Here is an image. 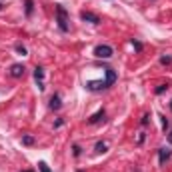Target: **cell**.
<instances>
[{
  "instance_id": "obj_8",
  "label": "cell",
  "mask_w": 172,
  "mask_h": 172,
  "mask_svg": "<svg viewBox=\"0 0 172 172\" xmlns=\"http://www.w3.org/2000/svg\"><path fill=\"white\" fill-rule=\"evenodd\" d=\"M102 118H104V110H98L96 114H92L90 118H88V122H90V124H96V122H100Z\"/></svg>"
},
{
  "instance_id": "obj_2",
  "label": "cell",
  "mask_w": 172,
  "mask_h": 172,
  "mask_svg": "<svg viewBox=\"0 0 172 172\" xmlns=\"http://www.w3.org/2000/svg\"><path fill=\"white\" fill-rule=\"evenodd\" d=\"M114 54V50H112V46H108V44H100V46L94 48V56L96 58H110Z\"/></svg>"
},
{
  "instance_id": "obj_24",
  "label": "cell",
  "mask_w": 172,
  "mask_h": 172,
  "mask_svg": "<svg viewBox=\"0 0 172 172\" xmlns=\"http://www.w3.org/2000/svg\"><path fill=\"white\" fill-rule=\"evenodd\" d=\"M78 172H82V170H78Z\"/></svg>"
},
{
  "instance_id": "obj_21",
  "label": "cell",
  "mask_w": 172,
  "mask_h": 172,
  "mask_svg": "<svg viewBox=\"0 0 172 172\" xmlns=\"http://www.w3.org/2000/svg\"><path fill=\"white\" fill-rule=\"evenodd\" d=\"M168 142L172 144V130H170V132H168Z\"/></svg>"
},
{
  "instance_id": "obj_25",
  "label": "cell",
  "mask_w": 172,
  "mask_h": 172,
  "mask_svg": "<svg viewBox=\"0 0 172 172\" xmlns=\"http://www.w3.org/2000/svg\"><path fill=\"white\" fill-rule=\"evenodd\" d=\"M170 108H172V104H170Z\"/></svg>"
},
{
  "instance_id": "obj_22",
  "label": "cell",
  "mask_w": 172,
  "mask_h": 172,
  "mask_svg": "<svg viewBox=\"0 0 172 172\" xmlns=\"http://www.w3.org/2000/svg\"><path fill=\"white\" fill-rule=\"evenodd\" d=\"M24 172H32V170H24Z\"/></svg>"
},
{
  "instance_id": "obj_18",
  "label": "cell",
  "mask_w": 172,
  "mask_h": 172,
  "mask_svg": "<svg viewBox=\"0 0 172 172\" xmlns=\"http://www.w3.org/2000/svg\"><path fill=\"white\" fill-rule=\"evenodd\" d=\"M132 46L136 48V50H138V52H140V50H142V44H140V42H136V40H132Z\"/></svg>"
},
{
  "instance_id": "obj_20",
  "label": "cell",
  "mask_w": 172,
  "mask_h": 172,
  "mask_svg": "<svg viewBox=\"0 0 172 172\" xmlns=\"http://www.w3.org/2000/svg\"><path fill=\"white\" fill-rule=\"evenodd\" d=\"M162 128H164V130H166V128H168V120H166V118H164V116H162Z\"/></svg>"
},
{
  "instance_id": "obj_17",
  "label": "cell",
  "mask_w": 172,
  "mask_h": 172,
  "mask_svg": "<svg viewBox=\"0 0 172 172\" xmlns=\"http://www.w3.org/2000/svg\"><path fill=\"white\" fill-rule=\"evenodd\" d=\"M80 154H82V148L78 144H74V156H80Z\"/></svg>"
},
{
  "instance_id": "obj_16",
  "label": "cell",
  "mask_w": 172,
  "mask_h": 172,
  "mask_svg": "<svg viewBox=\"0 0 172 172\" xmlns=\"http://www.w3.org/2000/svg\"><path fill=\"white\" fill-rule=\"evenodd\" d=\"M164 90H168V84H160V86L156 88V94H162Z\"/></svg>"
},
{
  "instance_id": "obj_4",
  "label": "cell",
  "mask_w": 172,
  "mask_h": 172,
  "mask_svg": "<svg viewBox=\"0 0 172 172\" xmlns=\"http://www.w3.org/2000/svg\"><path fill=\"white\" fill-rule=\"evenodd\" d=\"M34 80H36V84H38V90H44V68L36 66L34 68Z\"/></svg>"
},
{
  "instance_id": "obj_9",
  "label": "cell",
  "mask_w": 172,
  "mask_h": 172,
  "mask_svg": "<svg viewBox=\"0 0 172 172\" xmlns=\"http://www.w3.org/2000/svg\"><path fill=\"white\" fill-rule=\"evenodd\" d=\"M60 106H62V102H60V96L54 94L52 98H50V108H52V110H58Z\"/></svg>"
},
{
  "instance_id": "obj_3",
  "label": "cell",
  "mask_w": 172,
  "mask_h": 172,
  "mask_svg": "<svg viewBox=\"0 0 172 172\" xmlns=\"http://www.w3.org/2000/svg\"><path fill=\"white\" fill-rule=\"evenodd\" d=\"M80 18L84 20V22H90V24H100L98 14H94V12H88V10H82V12H80Z\"/></svg>"
},
{
  "instance_id": "obj_1",
  "label": "cell",
  "mask_w": 172,
  "mask_h": 172,
  "mask_svg": "<svg viewBox=\"0 0 172 172\" xmlns=\"http://www.w3.org/2000/svg\"><path fill=\"white\" fill-rule=\"evenodd\" d=\"M56 22H58V28L62 30V32L68 30V12L60 4H56Z\"/></svg>"
},
{
  "instance_id": "obj_14",
  "label": "cell",
  "mask_w": 172,
  "mask_h": 172,
  "mask_svg": "<svg viewBox=\"0 0 172 172\" xmlns=\"http://www.w3.org/2000/svg\"><path fill=\"white\" fill-rule=\"evenodd\" d=\"M38 170H40V172H52L50 168H48L46 162H38Z\"/></svg>"
},
{
  "instance_id": "obj_7",
  "label": "cell",
  "mask_w": 172,
  "mask_h": 172,
  "mask_svg": "<svg viewBox=\"0 0 172 172\" xmlns=\"http://www.w3.org/2000/svg\"><path fill=\"white\" fill-rule=\"evenodd\" d=\"M104 70H106V78H104V80H106V84H108V86H112V84L116 82V72L112 70V68H104Z\"/></svg>"
},
{
  "instance_id": "obj_19",
  "label": "cell",
  "mask_w": 172,
  "mask_h": 172,
  "mask_svg": "<svg viewBox=\"0 0 172 172\" xmlns=\"http://www.w3.org/2000/svg\"><path fill=\"white\" fill-rule=\"evenodd\" d=\"M148 122H150V116H148V114H144V116H142V124L146 126V124H148Z\"/></svg>"
},
{
  "instance_id": "obj_11",
  "label": "cell",
  "mask_w": 172,
  "mask_h": 172,
  "mask_svg": "<svg viewBox=\"0 0 172 172\" xmlns=\"http://www.w3.org/2000/svg\"><path fill=\"white\" fill-rule=\"evenodd\" d=\"M96 152H98V154L106 152V142H98V144H96Z\"/></svg>"
},
{
  "instance_id": "obj_13",
  "label": "cell",
  "mask_w": 172,
  "mask_h": 172,
  "mask_svg": "<svg viewBox=\"0 0 172 172\" xmlns=\"http://www.w3.org/2000/svg\"><path fill=\"white\" fill-rule=\"evenodd\" d=\"M32 8H34L32 0H26V16H30V14H32Z\"/></svg>"
},
{
  "instance_id": "obj_10",
  "label": "cell",
  "mask_w": 172,
  "mask_h": 172,
  "mask_svg": "<svg viewBox=\"0 0 172 172\" xmlns=\"http://www.w3.org/2000/svg\"><path fill=\"white\" fill-rule=\"evenodd\" d=\"M14 48H16V52H18V54H22V56H26V54H28V50H26V48H24L22 44H16Z\"/></svg>"
},
{
  "instance_id": "obj_15",
  "label": "cell",
  "mask_w": 172,
  "mask_h": 172,
  "mask_svg": "<svg viewBox=\"0 0 172 172\" xmlns=\"http://www.w3.org/2000/svg\"><path fill=\"white\" fill-rule=\"evenodd\" d=\"M160 64L168 66V64H172V58H170V56H160Z\"/></svg>"
},
{
  "instance_id": "obj_12",
  "label": "cell",
  "mask_w": 172,
  "mask_h": 172,
  "mask_svg": "<svg viewBox=\"0 0 172 172\" xmlns=\"http://www.w3.org/2000/svg\"><path fill=\"white\" fill-rule=\"evenodd\" d=\"M22 144H26V146H32V144H34V138H32V136H22Z\"/></svg>"
},
{
  "instance_id": "obj_23",
  "label": "cell",
  "mask_w": 172,
  "mask_h": 172,
  "mask_svg": "<svg viewBox=\"0 0 172 172\" xmlns=\"http://www.w3.org/2000/svg\"><path fill=\"white\" fill-rule=\"evenodd\" d=\"M0 8H2V4H0Z\"/></svg>"
},
{
  "instance_id": "obj_5",
  "label": "cell",
  "mask_w": 172,
  "mask_h": 172,
  "mask_svg": "<svg viewBox=\"0 0 172 172\" xmlns=\"http://www.w3.org/2000/svg\"><path fill=\"white\" fill-rule=\"evenodd\" d=\"M24 74V66L22 64H12V66H10V76L12 78H20Z\"/></svg>"
},
{
  "instance_id": "obj_6",
  "label": "cell",
  "mask_w": 172,
  "mask_h": 172,
  "mask_svg": "<svg viewBox=\"0 0 172 172\" xmlns=\"http://www.w3.org/2000/svg\"><path fill=\"white\" fill-rule=\"evenodd\" d=\"M170 148H160V150H158V162H160V164H166V160H168V158H170Z\"/></svg>"
}]
</instances>
